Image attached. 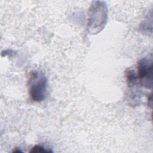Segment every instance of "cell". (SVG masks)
Here are the masks:
<instances>
[{
    "mask_svg": "<svg viewBox=\"0 0 153 153\" xmlns=\"http://www.w3.org/2000/svg\"><path fill=\"white\" fill-rule=\"evenodd\" d=\"M108 18V10L106 2L93 1L88 11L87 30L90 34H97L105 27Z\"/></svg>",
    "mask_w": 153,
    "mask_h": 153,
    "instance_id": "cell-1",
    "label": "cell"
},
{
    "mask_svg": "<svg viewBox=\"0 0 153 153\" xmlns=\"http://www.w3.org/2000/svg\"><path fill=\"white\" fill-rule=\"evenodd\" d=\"M47 78L38 71L32 72L28 81V91L30 99L35 102H41L45 99L47 90Z\"/></svg>",
    "mask_w": 153,
    "mask_h": 153,
    "instance_id": "cell-2",
    "label": "cell"
},
{
    "mask_svg": "<svg viewBox=\"0 0 153 153\" xmlns=\"http://www.w3.org/2000/svg\"><path fill=\"white\" fill-rule=\"evenodd\" d=\"M137 78L140 85L148 89L152 87V60L144 57L140 59L137 65Z\"/></svg>",
    "mask_w": 153,
    "mask_h": 153,
    "instance_id": "cell-3",
    "label": "cell"
},
{
    "mask_svg": "<svg viewBox=\"0 0 153 153\" xmlns=\"http://www.w3.org/2000/svg\"><path fill=\"white\" fill-rule=\"evenodd\" d=\"M53 151L50 149L45 148L41 145H35L30 151V152H53Z\"/></svg>",
    "mask_w": 153,
    "mask_h": 153,
    "instance_id": "cell-4",
    "label": "cell"
}]
</instances>
